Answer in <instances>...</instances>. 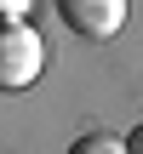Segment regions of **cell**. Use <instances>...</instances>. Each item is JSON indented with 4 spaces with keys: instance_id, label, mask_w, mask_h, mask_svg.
Here are the masks:
<instances>
[{
    "instance_id": "2",
    "label": "cell",
    "mask_w": 143,
    "mask_h": 154,
    "mask_svg": "<svg viewBox=\"0 0 143 154\" xmlns=\"http://www.w3.org/2000/svg\"><path fill=\"white\" fill-rule=\"evenodd\" d=\"M57 17L86 40H109L126 23V0H57Z\"/></svg>"
},
{
    "instance_id": "4",
    "label": "cell",
    "mask_w": 143,
    "mask_h": 154,
    "mask_svg": "<svg viewBox=\"0 0 143 154\" xmlns=\"http://www.w3.org/2000/svg\"><path fill=\"white\" fill-rule=\"evenodd\" d=\"M29 11V0H0V17H23Z\"/></svg>"
},
{
    "instance_id": "5",
    "label": "cell",
    "mask_w": 143,
    "mask_h": 154,
    "mask_svg": "<svg viewBox=\"0 0 143 154\" xmlns=\"http://www.w3.org/2000/svg\"><path fill=\"white\" fill-rule=\"evenodd\" d=\"M126 149H132V154H143V126L132 131V137H126Z\"/></svg>"
},
{
    "instance_id": "1",
    "label": "cell",
    "mask_w": 143,
    "mask_h": 154,
    "mask_svg": "<svg viewBox=\"0 0 143 154\" xmlns=\"http://www.w3.org/2000/svg\"><path fill=\"white\" fill-rule=\"evenodd\" d=\"M46 69V40L23 17H0V91H29Z\"/></svg>"
},
{
    "instance_id": "3",
    "label": "cell",
    "mask_w": 143,
    "mask_h": 154,
    "mask_svg": "<svg viewBox=\"0 0 143 154\" xmlns=\"http://www.w3.org/2000/svg\"><path fill=\"white\" fill-rule=\"evenodd\" d=\"M69 154H132L120 137H109V131H86V137H75Z\"/></svg>"
}]
</instances>
